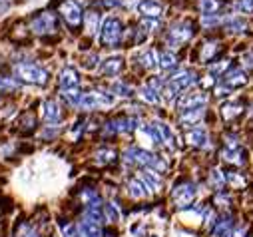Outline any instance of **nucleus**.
Here are the masks:
<instances>
[{
    "instance_id": "obj_32",
    "label": "nucleus",
    "mask_w": 253,
    "mask_h": 237,
    "mask_svg": "<svg viewBox=\"0 0 253 237\" xmlns=\"http://www.w3.org/2000/svg\"><path fill=\"white\" fill-rule=\"evenodd\" d=\"M225 180H229V184H233L235 188H243V186H245V180H243L239 173H229Z\"/></svg>"
},
{
    "instance_id": "obj_27",
    "label": "nucleus",
    "mask_w": 253,
    "mask_h": 237,
    "mask_svg": "<svg viewBox=\"0 0 253 237\" xmlns=\"http://www.w3.org/2000/svg\"><path fill=\"white\" fill-rule=\"evenodd\" d=\"M160 26H162V24H160L158 18H144V20L140 22V28L146 30V32H156Z\"/></svg>"
},
{
    "instance_id": "obj_16",
    "label": "nucleus",
    "mask_w": 253,
    "mask_h": 237,
    "mask_svg": "<svg viewBox=\"0 0 253 237\" xmlns=\"http://www.w3.org/2000/svg\"><path fill=\"white\" fill-rule=\"evenodd\" d=\"M122 68H124V60H122V58H108V60H104V64H102V72L108 74V76L120 74Z\"/></svg>"
},
{
    "instance_id": "obj_22",
    "label": "nucleus",
    "mask_w": 253,
    "mask_h": 237,
    "mask_svg": "<svg viewBox=\"0 0 253 237\" xmlns=\"http://www.w3.org/2000/svg\"><path fill=\"white\" fill-rule=\"evenodd\" d=\"M140 98L142 100H146L148 104H160V94H158V90H154L152 86H144V88H140Z\"/></svg>"
},
{
    "instance_id": "obj_3",
    "label": "nucleus",
    "mask_w": 253,
    "mask_h": 237,
    "mask_svg": "<svg viewBox=\"0 0 253 237\" xmlns=\"http://www.w3.org/2000/svg\"><path fill=\"white\" fill-rule=\"evenodd\" d=\"M171 198H173V203L177 207H187L189 203L194 201V198H196V186L189 184V182H183V184L173 188Z\"/></svg>"
},
{
    "instance_id": "obj_2",
    "label": "nucleus",
    "mask_w": 253,
    "mask_h": 237,
    "mask_svg": "<svg viewBox=\"0 0 253 237\" xmlns=\"http://www.w3.org/2000/svg\"><path fill=\"white\" fill-rule=\"evenodd\" d=\"M194 36V30L187 22H177V24H171L169 30H168V44L171 46H179L183 42H187L189 38Z\"/></svg>"
},
{
    "instance_id": "obj_1",
    "label": "nucleus",
    "mask_w": 253,
    "mask_h": 237,
    "mask_svg": "<svg viewBox=\"0 0 253 237\" xmlns=\"http://www.w3.org/2000/svg\"><path fill=\"white\" fill-rule=\"evenodd\" d=\"M122 34H124V28H122V22L118 20V18H106V22H104V26H102V42L106 44V46H112V48H116V46H120V42H122Z\"/></svg>"
},
{
    "instance_id": "obj_28",
    "label": "nucleus",
    "mask_w": 253,
    "mask_h": 237,
    "mask_svg": "<svg viewBox=\"0 0 253 237\" xmlns=\"http://www.w3.org/2000/svg\"><path fill=\"white\" fill-rule=\"evenodd\" d=\"M211 184H213L217 190H221V188L225 186V175H223L219 169H213V171H211Z\"/></svg>"
},
{
    "instance_id": "obj_7",
    "label": "nucleus",
    "mask_w": 253,
    "mask_h": 237,
    "mask_svg": "<svg viewBox=\"0 0 253 237\" xmlns=\"http://www.w3.org/2000/svg\"><path fill=\"white\" fill-rule=\"evenodd\" d=\"M206 116V110L204 108H194V110H183L179 114V124L185 128L189 126H198L202 122V118Z\"/></svg>"
},
{
    "instance_id": "obj_30",
    "label": "nucleus",
    "mask_w": 253,
    "mask_h": 237,
    "mask_svg": "<svg viewBox=\"0 0 253 237\" xmlns=\"http://www.w3.org/2000/svg\"><path fill=\"white\" fill-rule=\"evenodd\" d=\"M227 68H229V62H227V60H219V64L215 62V64H211V66H210L211 74H217V76H219V74H223Z\"/></svg>"
},
{
    "instance_id": "obj_29",
    "label": "nucleus",
    "mask_w": 253,
    "mask_h": 237,
    "mask_svg": "<svg viewBox=\"0 0 253 237\" xmlns=\"http://www.w3.org/2000/svg\"><path fill=\"white\" fill-rule=\"evenodd\" d=\"M46 112H44V116L48 118V120H56V118L60 116V112H58V108H56V104H52V102H48L46 106Z\"/></svg>"
},
{
    "instance_id": "obj_4",
    "label": "nucleus",
    "mask_w": 253,
    "mask_h": 237,
    "mask_svg": "<svg viewBox=\"0 0 253 237\" xmlns=\"http://www.w3.org/2000/svg\"><path fill=\"white\" fill-rule=\"evenodd\" d=\"M208 102V96L204 92H187L179 98V110H194V108H204Z\"/></svg>"
},
{
    "instance_id": "obj_21",
    "label": "nucleus",
    "mask_w": 253,
    "mask_h": 237,
    "mask_svg": "<svg viewBox=\"0 0 253 237\" xmlns=\"http://www.w3.org/2000/svg\"><path fill=\"white\" fill-rule=\"evenodd\" d=\"M64 16H66V20H68L72 26L80 24V8H78L74 2H66V4H64Z\"/></svg>"
},
{
    "instance_id": "obj_14",
    "label": "nucleus",
    "mask_w": 253,
    "mask_h": 237,
    "mask_svg": "<svg viewBox=\"0 0 253 237\" xmlns=\"http://www.w3.org/2000/svg\"><path fill=\"white\" fill-rule=\"evenodd\" d=\"M158 62H160V68H164L166 72H169V70H175V66H177V58H175L173 52H169V50H162V52L158 54Z\"/></svg>"
},
{
    "instance_id": "obj_26",
    "label": "nucleus",
    "mask_w": 253,
    "mask_h": 237,
    "mask_svg": "<svg viewBox=\"0 0 253 237\" xmlns=\"http://www.w3.org/2000/svg\"><path fill=\"white\" fill-rule=\"evenodd\" d=\"M78 84V74L74 70H64L62 72V86H76Z\"/></svg>"
},
{
    "instance_id": "obj_10",
    "label": "nucleus",
    "mask_w": 253,
    "mask_h": 237,
    "mask_svg": "<svg viewBox=\"0 0 253 237\" xmlns=\"http://www.w3.org/2000/svg\"><path fill=\"white\" fill-rule=\"evenodd\" d=\"M169 82H171L177 90H183V88H189L192 84H196V74L189 72V70H181V72H177L173 78H169Z\"/></svg>"
},
{
    "instance_id": "obj_8",
    "label": "nucleus",
    "mask_w": 253,
    "mask_h": 237,
    "mask_svg": "<svg viewBox=\"0 0 253 237\" xmlns=\"http://www.w3.org/2000/svg\"><path fill=\"white\" fill-rule=\"evenodd\" d=\"M247 84V76L243 70L239 68H233V70H227L225 72V78H223V86H227L229 90H235V88H241Z\"/></svg>"
},
{
    "instance_id": "obj_35",
    "label": "nucleus",
    "mask_w": 253,
    "mask_h": 237,
    "mask_svg": "<svg viewBox=\"0 0 253 237\" xmlns=\"http://www.w3.org/2000/svg\"><path fill=\"white\" fill-rule=\"evenodd\" d=\"M239 8L245 12H253V0H239Z\"/></svg>"
},
{
    "instance_id": "obj_13",
    "label": "nucleus",
    "mask_w": 253,
    "mask_h": 237,
    "mask_svg": "<svg viewBox=\"0 0 253 237\" xmlns=\"http://www.w3.org/2000/svg\"><path fill=\"white\" fill-rule=\"evenodd\" d=\"M241 112H243V106L239 102H227L221 106V118L225 122H233Z\"/></svg>"
},
{
    "instance_id": "obj_20",
    "label": "nucleus",
    "mask_w": 253,
    "mask_h": 237,
    "mask_svg": "<svg viewBox=\"0 0 253 237\" xmlns=\"http://www.w3.org/2000/svg\"><path fill=\"white\" fill-rule=\"evenodd\" d=\"M219 8H221V0H200V10L204 16L217 14Z\"/></svg>"
},
{
    "instance_id": "obj_25",
    "label": "nucleus",
    "mask_w": 253,
    "mask_h": 237,
    "mask_svg": "<svg viewBox=\"0 0 253 237\" xmlns=\"http://www.w3.org/2000/svg\"><path fill=\"white\" fill-rule=\"evenodd\" d=\"M225 28H227L229 32H241V30H245V20H241V18H237V16L227 18V20H225Z\"/></svg>"
},
{
    "instance_id": "obj_11",
    "label": "nucleus",
    "mask_w": 253,
    "mask_h": 237,
    "mask_svg": "<svg viewBox=\"0 0 253 237\" xmlns=\"http://www.w3.org/2000/svg\"><path fill=\"white\" fill-rule=\"evenodd\" d=\"M231 231H233V217H231V215H225V217H221L219 221H215L213 237H229Z\"/></svg>"
},
{
    "instance_id": "obj_17",
    "label": "nucleus",
    "mask_w": 253,
    "mask_h": 237,
    "mask_svg": "<svg viewBox=\"0 0 253 237\" xmlns=\"http://www.w3.org/2000/svg\"><path fill=\"white\" fill-rule=\"evenodd\" d=\"M140 64H142L144 68H148V70H156V68L160 66V62H158V52H156V50H146V52H142V54H140Z\"/></svg>"
},
{
    "instance_id": "obj_15",
    "label": "nucleus",
    "mask_w": 253,
    "mask_h": 237,
    "mask_svg": "<svg viewBox=\"0 0 253 237\" xmlns=\"http://www.w3.org/2000/svg\"><path fill=\"white\" fill-rule=\"evenodd\" d=\"M20 74L24 76V80H30V82H36V84H44L46 82V74L40 68H34V66H22Z\"/></svg>"
},
{
    "instance_id": "obj_12",
    "label": "nucleus",
    "mask_w": 253,
    "mask_h": 237,
    "mask_svg": "<svg viewBox=\"0 0 253 237\" xmlns=\"http://www.w3.org/2000/svg\"><path fill=\"white\" fill-rule=\"evenodd\" d=\"M142 182H144L146 190H150V192H160V188H162V177H160V173H158V171H152V169H146V171H144Z\"/></svg>"
},
{
    "instance_id": "obj_36",
    "label": "nucleus",
    "mask_w": 253,
    "mask_h": 237,
    "mask_svg": "<svg viewBox=\"0 0 253 237\" xmlns=\"http://www.w3.org/2000/svg\"><path fill=\"white\" fill-rule=\"evenodd\" d=\"M106 213H108L110 221H116V219H118V209H116L114 205H106Z\"/></svg>"
},
{
    "instance_id": "obj_24",
    "label": "nucleus",
    "mask_w": 253,
    "mask_h": 237,
    "mask_svg": "<svg viewBox=\"0 0 253 237\" xmlns=\"http://www.w3.org/2000/svg\"><path fill=\"white\" fill-rule=\"evenodd\" d=\"M217 50H219V44H217V42L206 44V48H204V52H202V60H204V62H211L213 56L217 54Z\"/></svg>"
},
{
    "instance_id": "obj_37",
    "label": "nucleus",
    "mask_w": 253,
    "mask_h": 237,
    "mask_svg": "<svg viewBox=\"0 0 253 237\" xmlns=\"http://www.w3.org/2000/svg\"><path fill=\"white\" fill-rule=\"evenodd\" d=\"M62 229H64V235H66V237H78V233H76L74 225H64Z\"/></svg>"
},
{
    "instance_id": "obj_33",
    "label": "nucleus",
    "mask_w": 253,
    "mask_h": 237,
    "mask_svg": "<svg viewBox=\"0 0 253 237\" xmlns=\"http://www.w3.org/2000/svg\"><path fill=\"white\" fill-rule=\"evenodd\" d=\"M241 62H243V68L253 70V50H249V52H245V54H243Z\"/></svg>"
},
{
    "instance_id": "obj_6",
    "label": "nucleus",
    "mask_w": 253,
    "mask_h": 237,
    "mask_svg": "<svg viewBox=\"0 0 253 237\" xmlns=\"http://www.w3.org/2000/svg\"><path fill=\"white\" fill-rule=\"evenodd\" d=\"M136 8L144 18H160V14L164 10V6L158 2V0H140Z\"/></svg>"
},
{
    "instance_id": "obj_31",
    "label": "nucleus",
    "mask_w": 253,
    "mask_h": 237,
    "mask_svg": "<svg viewBox=\"0 0 253 237\" xmlns=\"http://www.w3.org/2000/svg\"><path fill=\"white\" fill-rule=\"evenodd\" d=\"M177 92H179V90H177V88H175L171 82H166V84H164V96H166L168 100H175Z\"/></svg>"
},
{
    "instance_id": "obj_19",
    "label": "nucleus",
    "mask_w": 253,
    "mask_h": 237,
    "mask_svg": "<svg viewBox=\"0 0 253 237\" xmlns=\"http://www.w3.org/2000/svg\"><path fill=\"white\" fill-rule=\"evenodd\" d=\"M156 126H158L162 144H166V146H169V148L173 150V148H175V136H173V132L169 130V126H168V124H156Z\"/></svg>"
},
{
    "instance_id": "obj_34",
    "label": "nucleus",
    "mask_w": 253,
    "mask_h": 237,
    "mask_svg": "<svg viewBox=\"0 0 253 237\" xmlns=\"http://www.w3.org/2000/svg\"><path fill=\"white\" fill-rule=\"evenodd\" d=\"M116 92H120V96H132L134 94V90L128 84H118L116 86Z\"/></svg>"
},
{
    "instance_id": "obj_5",
    "label": "nucleus",
    "mask_w": 253,
    "mask_h": 237,
    "mask_svg": "<svg viewBox=\"0 0 253 237\" xmlns=\"http://www.w3.org/2000/svg\"><path fill=\"white\" fill-rule=\"evenodd\" d=\"M80 104L84 108H106L114 104V98L110 94H84L80 98Z\"/></svg>"
},
{
    "instance_id": "obj_23",
    "label": "nucleus",
    "mask_w": 253,
    "mask_h": 237,
    "mask_svg": "<svg viewBox=\"0 0 253 237\" xmlns=\"http://www.w3.org/2000/svg\"><path fill=\"white\" fill-rule=\"evenodd\" d=\"M128 190H130V196L132 198H144L146 196V186H144V182H140V180H132L130 184H128Z\"/></svg>"
},
{
    "instance_id": "obj_9",
    "label": "nucleus",
    "mask_w": 253,
    "mask_h": 237,
    "mask_svg": "<svg viewBox=\"0 0 253 237\" xmlns=\"http://www.w3.org/2000/svg\"><path fill=\"white\" fill-rule=\"evenodd\" d=\"M185 142L192 144V146H198V148H208L210 136H208V132L204 128H194V130L185 132Z\"/></svg>"
},
{
    "instance_id": "obj_18",
    "label": "nucleus",
    "mask_w": 253,
    "mask_h": 237,
    "mask_svg": "<svg viewBox=\"0 0 253 237\" xmlns=\"http://www.w3.org/2000/svg\"><path fill=\"white\" fill-rule=\"evenodd\" d=\"M221 156H223V159L229 161V163H235V165H243V163H245V156H243V152H241L239 148H237V150L225 148V150L221 152Z\"/></svg>"
}]
</instances>
